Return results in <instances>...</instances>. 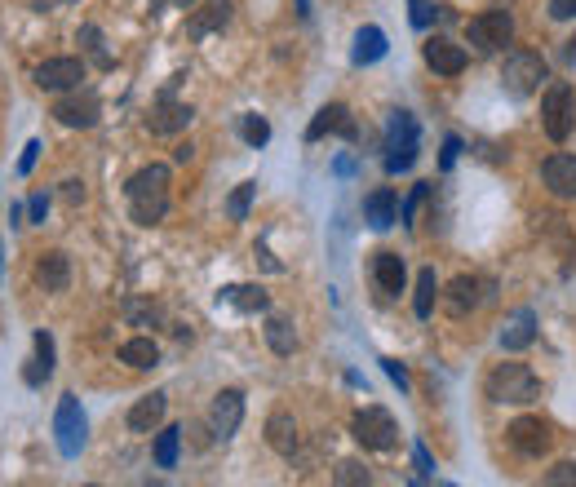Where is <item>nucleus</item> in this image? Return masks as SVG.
Listing matches in <instances>:
<instances>
[{
	"mask_svg": "<svg viewBox=\"0 0 576 487\" xmlns=\"http://www.w3.org/2000/svg\"><path fill=\"white\" fill-rule=\"evenodd\" d=\"M457 151H461V138H448V142H444V160H439V164H444V169H452V160H457Z\"/></svg>",
	"mask_w": 576,
	"mask_h": 487,
	"instance_id": "49530a36",
	"label": "nucleus"
},
{
	"mask_svg": "<svg viewBox=\"0 0 576 487\" xmlns=\"http://www.w3.org/2000/svg\"><path fill=\"white\" fill-rule=\"evenodd\" d=\"M408 142H417V120L408 116V111H390V120H386V151L408 147Z\"/></svg>",
	"mask_w": 576,
	"mask_h": 487,
	"instance_id": "bb28decb",
	"label": "nucleus"
},
{
	"mask_svg": "<svg viewBox=\"0 0 576 487\" xmlns=\"http://www.w3.org/2000/svg\"><path fill=\"white\" fill-rule=\"evenodd\" d=\"M178 5H182V9H187V5H195V0H178Z\"/></svg>",
	"mask_w": 576,
	"mask_h": 487,
	"instance_id": "3c124183",
	"label": "nucleus"
},
{
	"mask_svg": "<svg viewBox=\"0 0 576 487\" xmlns=\"http://www.w3.org/2000/svg\"><path fill=\"white\" fill-rule=\"evenodd\" d=\"M532 341H537V310H514L506 319V328H501V350L519 355V350H528Z\"/></svg>",
	"mask_w": 576,
	"mask_h": 487,
	"instance_id": "dca6fc26",
	"label": "nucleus"
},
{
	"mask_svg": "<svg viewBox=\"0 0 576 487\" xmlns=\"http://www.w3.org/2000/svg\"><path fill=\"white\" fill-rule=\"evenodd\" d=\"M36 155H40V142H27V147H23V160H18V173H23V178L36 169Z\"/></svg>",
	"mask_w": 576,
	"mask_h": 487,
	"instance_id": "c03bdc74",
	"label": "nucleus"
},
{
	"mask_svg": "<svg viewBox=\"0 0 576 487\" xmlns=\"http://www.w3.org/2000/svg\"><path fill=\"white\" fill-rule=\"evenodd\" d=\"M324 133H342L346 142L359 138V124L351 120V111L342 107V102H328V107H320V116L311 120V129H306V142H320Z\"/></svg>",
	"mask_w": 576,
	"mask_h": 487,
	"instance_id": "f8f14e48",
	"label": "nucleus"
},
{
	"mask_svg": "<svg viewBox=\"0 0 576 487\" xmlns=\"http://www.w3.org/2000/svg\"><path fill=\"white\" fill-rule=\"evenodd\" d=\"M45 209H49V200H45V195H32V204H27V213H32V222H45Z\"/></svg>",
	"mask_w": 576,
	"mask_h": 487,
	"instance_id": "a18cd8bd",
	"label": "nucleus"
},
{
	"mask_svg": "<svg viewBox=\"0 0 576 487\" xmlns=\"http://www.w3.org/2000/svg\"><path fill=\"white\" fill-rule=\"evenodd\" d=\"M382 364H386V377H390V381H395V386H399V390H408V368H404V364H399V359H382Z\"/></svg>",
	"mask_w": 576,
	"mask_h": 487,
	"instance_id": "79ce46f5",
	"label": "nucleus"
},
{
	"mask_svg": "<svg viewBox=\"0 0 576 487\" xmlns=\"http://www.w3.org/2000/svg\"><path fill=\"white\" fill-rule=\"evenodd\" d=\"M63 200H67V204H85V182H80V178H67V182H63Z\"/></svg>",
	"mask_w": 576,
	"mask_h": 487,
	"instance_id": "37998d69",
	"label": "nucleus"
},
{
	"mask_svg": "<svg viewBox=\"0 0 576 487\" xmlns=\"http://www.w3.org/2000/svg\"><path fill=\"white\" fill-rule=\"evenodd\" d=\"M297 14H302V18H311V0H297Z\"/></svg>",
	"mask_w": 576,
	"mask_h": 487,
	"instance_id": "8fccbe9b",
	"label": "nucleus"
},
{
	"mask_svg": "<svg viewBox=\"0 0 576 487\" xmlns=\"http://www.w3.org/2000/svg\"><path fill=\"white\" fill-rule=\"evenodd\" d=\"M506 439H510V448L519 452V457H541V452H550L554 434L541 417H519V421H510Z\"/></svg>",
	"mask_w": 576,
	"mask_h": 487,
	"instance_id": "1a4fd4ad",
	"label": "nucleus"
},
{
	"mask_svg": "<svg viewBox=\"0 0 576 487\" xmlns=\"http://www.w3.org/2000/svg\"><path fill=\"white\" fill-rule=\"evenodd\" d=\"M364 217H368V226H373V231H386V226H395V222H399V200H395V191H390V186H377V191L364 200Z\"/></svg>",
	"mask_w": 576,
	"mask_h": 487,
	"instance_id": "412c9836",
	"label": "nucleus"
},
{
	"mask_svg": "<svg viewBox=\"0 0 576 487\" xmlns=\"http://www.w3.org/2000/svg\"><path fill=\"white\" fill-rule=\"evenodd\" d=\"M226 23H231V0H209L200 14H191L187 36L191 40H204V36H213V31H222Z\"/></svg>",
	"mask_w": 576,
	"mask_h": 487,
	"instance_id": "4be33fe9",
	"label": "nucleus"
},
{
	"mask_svg": "<svg viewBox=\"0 0 576 487\" xmlns=\"http://www.w3.org/2000/svg\"><path fill=\"white\" fill-rule=\"evenodd\" d=\"M240 421H244V395L240 390H222V395L213 399V408H209L213 439H231V434L240 430Z\"/></svg>",
	"mask_w": 576,
	"mask_h": 487,
	"instance_id": "9b49d317",
	"label": "nucleus"
},
{
	"mask_svg": "<svg viewBox=\"0 0 576 487\" xmlns=\"http://www.w3.org/2000/svg\"><path fill=\"white\" fill-rule=\"evenodd\" d=\"M191 120H195V111L187 107V102H169V98H164L160 107H151L147 129H151V133H182Z\"/></svg>",
	"mask_w": 576,
	"mask_h": 487,
	"instance_id": "a211bd4d",
	"label": "nucleus"
},
{
	"mask_svg": "<svg viewBox=\"0 0 576 487\" xmlns=\"http://www.w3.org/2000/svg\"><path fill=\"white\" fill-rule=\"evenodd\" d=\"M36 284L45 288V293H67V284H71V257L63 253V248H49V253L36 262Z\"/></svg>",
	"mask_w": 576,
	"mask_h": 487,
	"instance_id": "2eb2a0df",
	"label": "nucleus"
},
{
	"mask_svg": "<svg viewBox=\"0 0 576 487\" xmlns=\"http://www.w3.org/2000/svg\"><path fill=\"white\" fill-rule=\"evenodd\" d=\"M253 200H257V182H240L231 191V200H226V217H231V222H244L253 209Z\"/></svg>",
	"mask_w": 576,
	"mask_h": 487,
	"instance_id": "2f4dec72",
	"label": "nucleus"
},
{
	"mask_svg": "<svg viewBox=\"0 0 576 487\" xmlns=\"http://www.w3.org/2000/svg\"><path fill=\"white\" fill-rule=\"evenodd\" d=\"M164 412H169V395H160V390H156V395H147V399H138L129 408V430L133 434H151L164 421Z\"/></svg>",
	"mask_w": 576,
	"mask_h": 487,
	"instance_id": "6ab92c4d",
	"label": "nucleus"
},
{
	"mask_svg": "<svg viewBox=\"0 0 576 487\" xmlns=\"http://www.w3.org/2000/svg\"><path fill=\"white\" fill-rule=\"evenodd\" d=\"M413 465H417V479H430V474H435V461H430V452L421 448V443L413 448Z\"/></svg>",
	"mask_w": 576,
	"mask_h": 487,
	"instance_id": "a19ab883",
	"label": "nucleus"
},
{
	"mask_svg": "<svg viewBox=\"0 0 576 487\" xmlns=\"http://www.w3.org/2000/svg\"><path fill=\"white\" fill-rule=\"evenodd\" d=\"M266 443H271L280 457H293V452H297V421H293V412L275 408L271 417H266Z\"/></svg>",
	"mask_w": 576,
	"mask_h": 487,
	"instance_id": "aec40b11",
	"label": "nucleus"
},
{
	"mask_svg": "<svg viewBox=\"0 0 576 487\" xmlns=\"http://www.w3.org/2000/svg\"><path fill=\"white\" fill-rule=\"evenodd\" d=\"M125 195H129V217L138 226L164 222V213H169V164H147V169H138L129 178Z\"/></svg>",
	"mask_w": 576,
	"mask_h": 487,
	"instance_id": "f257e3e1",
	"label": "nucleus"
},
{
	"mask_svg": "<svg viewBox=\"0 0 576 487\" xmlns=\"http://www.w3.org/2000/svg\"><path fill=\"white\" fill-rule=\"evenodd\" d=\"M125 315L129 319H147V324H160V306H147V302H125Z\"/></svg>",
	"mask_w": 576,
	"mask_h": 487,
	"instance_id": "e433bc0d",
	"label": "nucleus"
},
{
	"mask_svg": "<svg viewBox=\"0 0 576 487\" xmlns=\"http://www.w3.org/2000/svg\"><path fill=\"white\" fill-rule=\"evenodd\" d=\"M421 54H426V67L439 71V76H461V71H466V49L452 45L444 36H430Z\"/></svg>",
	"mask_w": 576,
	"mask_h": 487,
	"instance_id": "4468645a",
	"label": "nucleus"
},
{
	"mask_svg": "<svg viewBox=\"0 0 576 487\" xmlns=\"http://www.w3.org/2000/svg\"><path fill=\"white\" fill-rule=\"evenodd\" d=\"M333 483H342V487H355V483H373V474H368V470H364V465H359V461H342V465H337V470H333Z\"/></svg>",
	"mask_w": 576,
	"mask_h": 487,
	"instance_id": "f704fd0d",
	"label": "nucleus"
},
{
	"mask_svg": "<svg viewBox=\"0 0 576 487\" xmlns=\"http://www.w3.org/2000/svg\"><path fill=\"white\" fill-rule=\"evenodd\" d=\"M120 359H125L129 368H156V359H160V346L151 337H133L120 346Z\"/></svg>",
	"mask_w": 576,
	"mask_h": 487,
	"instance_id": "cd10ccee",
	"label": "nucleus"
},
{
	"mask_svg": "<svg viewBox=\"0 0 576 487\" xmlns=\"http://www.w3.org/2000/svg\"><path fill=\"white\" fill-rule=\"evenodd\" d=\"M63 5H71V0H63Z\"/></svg>",
	"mask_w": 576,
	"mask_h": 487,
	"instance_id": "603ef678",
	"label": "nucleus"
},
{
	"mask_svg": "<svg viewBox=\"0 0 576 487\" xmlns=\"http://www.w3.org/2000/svg\"><path fill=\"white\" fill-rule=\"evenodd\" d=\"M191 155H195V147H191V142H178V147H173V164H187Z\"/></svg>",
	"mask_w": 576,
	"mask_h": 487,
	"instance_id": "de8ad7c7",
	"label": "nucleus"
},
{
	"mask_svg": "<svg viewBox=\"0 0 576 487\" xmlns=\"http://www.w3.org/2000/svg\"><path fill=\"white\" fill-rule=\"evenodd\" d=\"M413 164H417V142L386 151V173H404V169H413Z\"/></svg>",
	"mask_w": 576,
	"mask_h": 487,
	"instance_id": "c9c22d12",
	"label": "nucleus"
},
{
	"mask_svg": "<svg viewBox=\"0 0 576 487\" xmlns=\"http://www.w3.org/2000/svg\"><path fill=\"white\" fill-rule=\"evenodd\" d=\"M435 297H439V279H435V271H421L417 275V302H413V310H417V319H430L435 315Z\"/></svg>",
	"mask_w": 576,
	"mask_h": 487,
	"instance_id": "7c9ffc66",
	"label": "nucleus"
},
{
	"mask_svg": "<svg viewBox=\"0 0 576 487\" xmlns=\"http://www.w3.org/2000/svg\"><path fill=\"white\" fill-rule=\"evenodd\" d=\"M240 138L249 142V147H266V142H271V124L262 116H240Z\"/></svg>",
	"mask_w": 576,
	"mask_h": 487,
	"instance_id": "473e14b6",
	"label": "nucleus"
},
{
	"mask_svg": "<svg viewBox=\"0 0 576 487\" xmlns=\"http://www.w3.org/2000/svg\"><path fill=\"white\" fill-rule=\"evenodd\" d=\"M408 5H413V27L435 23V5H430V0H408Z\"/></svg>",
	"mask_w": 576,
	"mask_h": 487,
	"instance_id": "4c0bfd02",
	"label": "nucleus"
},
{
	"mask_svg": "<svg viewBox=\"0 0 576 487\" xmlns=\"http://www.w3.org/2000/svg\"><path fill=\"white\" fill-rule=\"evenodd\" d=\"M49 372H54V337L36 333V359L27 364L23 381H27V386H40V381H49Z\"/></svg>",
	"mask_w": 576,
	"mask_h": 487,
	"instance_id": "a878e982",
	"label": "nucleus"
},
{
	"mask_svg": "<svg viewBox=\"0 0 576 487\" xmlns=\"http://www.w3.org/2000/svg\"><path fill=\"white\" fill-rule=\"evenodd\" d=\"M444 302H448V310H452L457 319L470 315V310L483 302V284H479L475 275H457V279L448 284V297H444Z\"/></svg>",
	"mask_w": 576,
	"mask_h": 487,
	"instance_id": "5701e85b",
	"label": "nucleus"
},
{
	"mask_svg": "<svg viewBox=\"0 0 576 487\" xmlns=\"http://www.w3.org/2000/svg\"><path fill=\"white\" fill-rule=\"evenodd\" d=\"M563 62H568V67H576V36L568 40V45H563Z\"/></svg>",
	"mask_w": 576,
	"mask_h": 487,
	"instance_id": "09e8293b",
	"label": "nucleus"
},
{
	"mask_svg": "<svg viewBox=\"0 0 576 487\" xmlns=\"http://www.w3.org/2000/svg\"><path fill=\"white\" fill-rule=\"evenodd\" d=\"M488 399L523 408V403H537L541 399V381H537V372H532L528 364L506 359V364H497V368L488 372Z\"/></svg>",
	"mask_w": 576,
	"mask_h": 487,
	"instance_id": "f03ea898",
	"label": "nucleus"
},
{
	"mask_svg": "<svg viewBox=\"0 0 576 487\" xmlns=\"http://www.w3.org/2000/svg\"><path fill=\"white\" fill-rule=\"evenodd\" d=\"M266 346H271L275 355H293V350H297V333H293V324H288L284 315L266 319Z\"/></svg>",
	"mask_w": 576,
	"mask_h": 487,
	"instance_id": "c85d7f7f",
	"label": "nucleus"
},
{
	"mask_svg": "<svg viewBox=\"0 0 576 487\" xmlns=\"http://www.w3.org/2000/svg\"><path fill=\"white\" fill-rule=\"evenodd\" d=\"M545 9H550L554 23H568V18H576V0H550Z\"/></svg>",
	"mask_w": 576,
	"mask_h": 487,
	"instance_id": "58836bf2",
	"label": "nucleus"
},
{
	"mask_svg": "<svg viewBox=\"0 0 576 487\" xmlns=\"http://www.w3.org/2000/svg\"><path fill=\"white\" fill-rule=\"evenodd\" d=\"M85 80V62L80 58H49L36 67V85L45 93H67V89H80Z\"/></svg>",
	"mask_w": 576,
	"mask_h": 487,
	"instance_id": "9d476101",
	"label": "nucleus"
},
{
	"mask_svg": "<svg viewBox=\"0 0 576 487\" xmlns=\"http://www.w3.org/2000/svg\"><path fill=\"white\" fill-rule=\"evenodd\" d=\"M545 483H576V461H563L545 474Z\"/></svg>",
	"mask_w": 576,
	"mask_h": 487,
	"instance_id": "ea45409f",
	"label": "nucleus"
},
{
	"mask_svg": "<svg viewBox=\"0 0 576 487\" xmlns=\"http://www.w3.org/2000/svg\"><path fill=\"white\" fill-rule=\"evenodd\" d=\"M182 434H187V430H178V426H169V430L156 434V465H160V470H173V465H178Z\"/></svg>",
	"mask_w": 576,
	"mask_h": 487,
	"instance_id": "c756f323",
	"label": "nucleus"
},
{
	"mask_svg": "<svg viewBox=\"0 0 576 487\" xmlns=\"http://www.w3.org/2000/svg\"><path fill=\"white\" fill-rule=\"evenodd\" d=\"M541 80H550L545 58L532 54V49H510L506 67H501V85H506L510 98H532V93L541 89Z\"/></svg>",
	"mask_w": 576,
	"mask_h": 487,
	"instance_id": "20e7f679",
	"label": "nucleus"
},
{
	"mask_svg": "<svg viewBox=\"0 0 576 487\" xmlns=\"http://www.w3.org/2000/svg\"><path fill=\"white\" fill-rule=\"evenodd\" d=\"M80 45H85L89 54H94L98 67H111V54H107V49H102V31H98L94 23H85V27H80Z\"/></svg>",
	"mask_w": 576,
	"mask_h": 487,
	"instance_id": "72a5a7b5",
	"label": "nucleus"
},
{
	"mask_svg": "<svg viewBox=\"0 0 576 487\" xmlns=\"http://www.w3.org/2000/svg\"><path fill=\"white\" fill-rule=\"evenodd\" d=\"M373 279H377V288H382L386 297H399V293H404V284H408L404 257H399V253H377L373 257Z\"/></svg>",
	"mask_w": 576,
	"mask_h": 487,
	"instance_id": "f3484780",
	"label": "nucleus"
},
{
	"mask_svg": "<svg viewBox=\"0 0 576 487\" xmlns=\"http://www.w3.org/2000/svg\"><path fill=\"white\" fill-rule=\"evenodd\" d=\"M382 58H386V31L382 27H359L351 62H355V67H373V62H382Z\"/></svg>",
	"mask_w": 576,
	"mask_h": 487,
	"instance_id": "b1692460",
	"label": "nucleus"
},
{
	"mask_svg": "<svg viewBox=\"0 0 576 487\" xmlns=\"http://www.w3.org/2000/svg\"><path fill=\"white\" fill-rule=\"evenodd\" d=\"M98 111H102V102L94 89H67V98L54 102V120L67 124V129H94Z\"/></svg>",
	"mask_w": 576,
	"mask_h": 487,
	"instance_id": "6e6552de",
	"label": "nucleus"
},
{
	"mask_svg": "<svg viewBox=\"0 0 576 487\" xmlns=\"http://www.w3.org/2000/svg\"><path fill=\"white\" fill-rule=\"evenodd\" d=\"M351 434H355L359 448H368V452H390V448L399 443V426H395V417H390L386 408H377V403H368V408H359V412H355Z\"/></svg>",
	"mask_w": 576,
	"mask_h": 487,
	"instance_id": "39448f33",
	"label": "nucleus"
},
{
	"mask_svg": "<svg viewBox=\"0 0 576 487\" xmlns=\"http://www.w3.org/2000/svg\"><path fill=\"white\" fill-rule=\"evenodd\" d=\"M541 178H545V186H550V195L576 200V155H568V151L550 155V160L541 164Z\"/></svg>",
	"mask_w": 576,
	"mask_h": 487,
	"instance_id": "ddd939ff",
	"label": "nucleus"
},
{
	"mask_svg": "<svg viewBox=\"0 0 576 487\" xmlns=\"http://www.w3.org/2000/svg\"><path fill=\"white\" fill-rule=\"evenodd\" d=\"M54 434H58V452H63V457H80V448H85V412H80V399L76 395L58 399Z\"/></svg>",
	"mask_w": 576,
	"mask_h": 487,
	"instance_id": "0eeeda50",
	"label": "nucleus"
},
{
	"mask_svg": "<svg viewBox=\"0 0 576 487\" xmlns=\"http://www.w3.org/2000/svg\"><path fill=\"white\" fill-rule=\"evenodd\" d=\"M541 129L550 142H568L576 129V93L568 80H554L541 98Z\"/></svg>",
	"mask_w": 576,
	"mask_h": 487,
	"instance_id": "7ed1b4c3",
	"label": "nucleus"
},
{
	"mask_svg": "<svg viewBox=\"0 0 576 487\" xmlns=\"http://www.w3.org/2000/svg\"><path fill=\"white\" fill-rule=\"evenodd\" d=\"M466 40L479 49V54H497L514 40V18L510 9H483L466 23Z\"/></svg>",
	"mask_w": 576,
	"mask_h": 487,
	"instance_id": "423d86ee",
	"label": "nucleus"
},
{
	"mask_svg": "<svg viewBox=\"0 0 576 487\" xmlns=\"http://www.w3.org/2000/svg\"><path fill=\"white\" fill-rule=\"evenodd\" d=\"M222 302H231L235 310H244V315H262V310L271 306V297L257 284H231V288H222Z\"/></svg>",
	"mask_w": 576,
	"mask_h": 487,
	"instance_id": "393cba45",
	"label": "nucleus"
}]
</instances>
